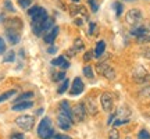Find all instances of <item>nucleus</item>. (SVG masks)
Here are the masks:
<instances>
[{
  "label": "nucleus",
  "instance_id": "1",
  "mask_svg": "<svg viewBox=\"0 0 150 139\" xmlns=\"http://www.w3.org/2000/svg\"><path fill=\"white\" fill-rule=\"evenodd\" d=\"M38 136L40 139H53L54 136V128L53 123L49 117L42 118V121L38 125Z\"/></svg>",
  "mask_w": 150,
  "mask_h": 139
},
{
  "label": "nucleus",
  "instance_id": "2",
  "mask_svg": "<svg viewBox=\"0 0 150 139\" xmlns=\"http://www.w3.org/2000/svg\"><path fill=\"white\" fill-rule=\"evenodd\" d=\"M16 124L22 129V131H31L35 125V117L33 116H28V114H24V116H20V117L16 118Z\"/></svg>",
  "mask_w": 150,
  "mask_h": 139
},
{
  "label": "nucleus",
  "instance_id": "3",
  "mask_svg": "<svg viewBox=\"0 0 150 139\" xmlns=\"http://www.w3.org/2000/svg\"><path fill=\"white\" fill-rule=\"evenodd\" d=\"M127 22H128L129 25H132V27H135V25H138L140 21H142V18H143V16H142V11L139 10V9H131V10L127 13Z\"/></svg>",
  "mask_w": 150,
  "mask_h": 139
},
{
  "label": "nucleus",
  "instance_id": "4",
  "mask_svg": "<svg viewBox=\"0 0 150 139\" xmlns=\"http://www.w3.org/2000/svg\"><path fill=\"white\" fill-rule=\"evenodd\" d=\"M100 103H102V109L104 111H111L112 107H114V99H112V95L108 93V92H104L102 96H100Z\"/></svg>",
  "mask_w": 150,
  "mask_h": 139
},
{
  "label": "nucleus",
  "instance_id": "5",
  "mask_svg": "<svg viewBox=\"0 0 150 139\" xmlns=\"http://www.w3.org/2000/svg\"><path fill=\"white\" fill-rule=\"evenodd\" d=\"M57 125H59V128H61L63 131H70L72 128V120L70 117H67L65 114H61L59 113V116H57Z\"/></svg>",
  "mask_w": 150,
  "mask_h": 139
},
{
  "label": "nucleus",
  "instance_id": "6",
  "mask_svg": "<svg viewBox=\"0 0 150 139\" xmlns=\"http://www.w3.org/2000/svg\"><path fill=\"white\" fill-rule=\"evenodd\" d=\"M86 109L83 106V103H78L76 106L72 109V114H74V118L78 121V123H82V121H85L86 118Z\"/></svg>",
  "mask_w": 150,
  "mask_h": 139
},
{
  "label": "nucleus",
  "instance_id": "7",
  "mask_svg": "<svg viewBox=\"0 0 150 139\" xmlns=\"http://www.w3.org/2000/svg\"><path fill=\"white\" fill-rule=\"evenodd\" d=\"M83 89H85L83 81L79 77H76V78L72 81V85H71L70 95H71V96H78V95H81V93L83 92Z\"/></svg>",
  "mask_w": 150,
  "mask_h": 139
},
{
  "label": "nucleus",
  "instance_id": "8",
  "mask_svg": "<svg viewBox=\"0 0 150 139\" xmlns=\"http://www.w3.org/2000/svg\"><path fill=\"white\" fill-rule=\"evenodd\" d=\"M147 78H149V74L143 67H136V70H134V79L136 84H143Z\"/></svg>",
  "mask_w": 150,
  "mask_h": 139
},
{
  "label": "nucleus",
  "instance_id": "9",
  "mask_svg": "<svg viewBox=\"0 0 150 139\" xmlns=\"http://www.w3.org/2000/svg\"><path fill=\"white\" fill-rule=\"evenodd\" d=\"M82 103H83L86 111L89 113V114H92V116H96V114H97V106H96V100H95L93 97L88 96L85 99V102H82Z\"/></svg>",
  "mask_w": 150,
  "mask_h": 139
},
{
  "label": "nucleus",
  "instance_id": "10",
  "mask_svg": "<svg viewBox=\"0 0 150 139\" xmlns=\"http://www.w3.org/2000/svg\"><path fill=\"white\" fill-rule=\"evenodd\" d=\"M4 25H6V29L20 31V29L22 28V21L18 18V17H14V18H8V20H6Z\"/></svg>",
  "mask_w": 150,
  "mask_h": 139
},
{
  "label": "nucleus",
  "instance_id": "11",
  "mask_svg": "<svg viewBox=\"0 0 150 139\" xmlns=\"http://www.w3.org/2000/svg\"><path fill=\"white\" fill-rule=\"evenodd\" d=\"M131 33H132L134 36H136V38L142 36V35H149L150 33V27L149 25H142V24H138V25L132 27Z\"/></svg>",
  "mask_w": 150,
  "mask_h": 139
},
{
  "label": "nucleus",
  "instance_id": "12",
  "mask_svg": "<svg viewBox=\"0 0 150 139\" xmlns=\"http://www.w3.org/2000/svg\"><path fill=\"white\" fill-rule=\"evenodd\" d=\"M59 32H60L59 27H56V25H54V27L52 28V29H50V31H49V32L46 33L45 36H43V40H45L46 43H49V45H52V43L56 40V38H57Z\"/></svg>",
  "mask_w": 150,
  "mask_h": 139
},
{
  "label": "nucleus",
  "instance_id": "13",
  "mask_svg": "<svg viewBox=\"0 0 150 139\" xmlns=\"http://www.w3.org/2000/svg\"><path fill=\"white\" fill-rule=\"evenodd\" d=\"M6 36H7V40H8L11 45H17V43L20 42V32H18V31L6 29Z\"/></svg>",
  "mask_w": 150,
  "mask_h": 139
},
{
  "label": "nucleus",
  "instance_id": "14",
  "mask_svg": "<svg viewBox=\"0 0 150 139\" xmlns=\"http://www.w3.org/2000/svg\"><path fill=\"white\" fill-rule=\"evenodd\" d=\"M52 65H54V67H60V68L64 71V70H67L68 67H70V63L67 61V59H65L64 56H60V57H57V59L52 60Z\"/></svg>",
  "mask_w": 150,
  "mask_h": 139
},
{
  "label": "nucleus",
  "instance_id": "15",
  "mask_svg": "<svg viewBox=\"0 0 150 139\" xmlns=\"http://www.w3.org/2000/svg\"><path fill=\"white\" fill-rule=\"evenodd\" d=\"M60 113L61 114H65L67 117H70L71 120H74V114H72V109L70 107V103L67 100H63L60 103Z\"/></svg>",
  "mask_w": 150,
  "mask_h": 139
},
{
  "label": "nucleus",
  "instance_id": "16",
  "mask_svg": "<svg viewBox=\"0 0 150 139\" xmlns=\"http://www.w3.org/2000/svg\"><path fill=\"white\" fill-rule=\"evenodd\" d=\"M33 106V102L31 100H27V102H20V103H16L14 106L11 107L14 111H22V110H28Z\"/></svg>",
  "mask_w": 150,
  "mask_h": 139
},
{
  "label": "nucleus",
  "instance_id": "17",
  "mask_svg": "<svg viewBox=\"0 0 150 139\" xmlns=\"http://www.w3.org/2000/svg\"><path fill=\"white\" fill-rule=\"evenodd\" d=\"M104 49H106V43L103 42V40L97 42L96 48H95V50H93V56H95V57H100V56L104 53Z\"/></svg>",
  "mask_w": 150,
  "mask_h": 139
},
{
  "label": "nucleus",
  "instance_id": "18",
  "mask_svg": "<svg viewBox=\"0 0 150 139\" xmlns=\"http://www.w3.org/2000/svg\"><path fill=\"white\" fill-rule=\"evenodd\" d=\"M53 27H54V20L53 18H50V17H47L42 24V31L43 32H49Z\"/></svg>",
  "mask_w": 150,
  "mask_h": 139
},
{
  "label": "nucleus",
  "instance_id": "19",
  "mask_svg": "<svg viewBox=\"0 0 150 139\" xmlns=\"http://www.w3.org/2000/svg\"><path fill=\"white\" fill-rule=\"evenodd\" d=\"M31 97H33V93H32V92H24V93H21V95H20V96H18L16 100H14V103L27 102V100H29Z\"/></svg>",
  "mask_w": 150,
  "mask_h": 139
},
{
  "label": "nucleus",
  "instance_id": "20",
  "mask_svg": "<svg viewBox=\"0 0 150 139\" xmlns=\"http://www.w3.org/2000/svg\"><path fill=\"white\" fill-rule=\"evenodd\" d=\"M16 93H17L16 89H11V91H7V92H4V93H1V95H0V103L8 100V99H10V97H13Z\"/></svg>",
  "mask_w": 150,
  "mask_h": 139
},
{
  "label": "nucleus",
  "instance_id": "21",
  "mask_svg": "<svg viewBox=\"0 0 150 139\" xmlns=\"http://www.w3.org/2000/svg\"><path fill=\"white\" fill-rule=\"evenodd\" d=\"M103 75L107 78V79H114L115 78V71H114V68H111V67H106L104 68V71H103Z\"/></svg>",
  "mask_w": 150,
  "mask_h": 139
},
{
  "label": "nucleus",
  "instance_id": "22",
  "mask_svg": "<svg viewBox=\"0 0 150 139\" xmlns=\"http://www.w3.org/2000/svg\"><path fill=\"white\" fill-rule=\"evenodd\" d=\"M68 85H70V81L67 79V78H64V79H63V82H61V85H60L59 89H57V93L63 95L64 92H67V89H68Z\"/></svg>",
  "mask_w": 150,
  "mask_h": 139
},
{
  "label": "nucleus",
  "instance_id": "23",
  "mask_svg": "<svg viewBox=\"0 0 150 139\" xmlns=\"http://www.w3.org/2000/svg\"><path fill=\"white\" fill-rule=\"evenodd\" d=\"M83 48H85L83 42H82L81 39H75L74 45H72V49H74L75 52H81V50H83Z\"/></svg>",
  "mask_w": 150,
  "mask_h": 139
},
{
  "label": "nucleus",
  "instance_id": "24",
  "mask_svg": "<svg viewBox=\"0 0 150 139\" xmlns=\"http://www.w3.org/2000/svg\"><path fill=\"white\" fill-rule=\"evenodd\" d=\"M83 75H85L86 78H89V79H93V68H92L91 65H85L83 67Z\"/></svg>",
  "mask_w": 150,
  "mask_h": 139
},
{
  "label": "nucleus",
  "instance_id": "25",
  "mask_svg": "<svg viewBox=\"0 0 150 139\" xmlns=\"http://www.w3.org/2000/svg\"><path fill=\"white\" fill-rule=\"evenodd\" d=\"M14 60H16V53H14L13 50H10V52H7V54L4 56L3 61H4V63H13Z\"/></svg>",
  "mask_w": 150,
  "mask_h": 139
},
{
  "label": "nucleus",
  "instance_id": "26",
  "mask_svg": "<svg viewBox=\"0 0 150 139\" xmlns=\"http://www.w3.org/2000/svg\"><path fill=\"white\" fill-rule=\"evenodd\" d=\"M64 78H65L64 71H60V72H54V74L52 75V79H53L54 82H60V81H63Z\"/></svg>",
  "mask_w": 150,
  "mask_h": 139
},
{
  "label": "nucleus",
  "instance_id": "27",
  "mask_svg": "<svg viewBox=\"0 0 150 139\" xmlns=\"http://www.w3.org/2000/svg\"><path fill=\"white\" fill-rule=\"evenodd\" d=\"M139 96L143 97V99H150V85L149 86H145L143 89H140Z\"/></svg>",
  "mask_w": 150,
  "mask_h": 139
},
{
  "label": "nucleus",
  "instance_id": "28",
  "mask_svg": "<svg viewBox=\"0 0 150 139\" xmlns=\"http://www.w3.org/2000/svg\"><path fill=\"white\" fill-rule=\"evenodd\" d=\"M112 7H114V10H115V16L117 17H120L121 14H122V4H121V3L115 1V3L112 4Z\"/></svg>",
  "mask_w": 150,
  "mask_h": 139
},
{
  "label": "nucleus",
  "instance_id": "29",
  "mask_svg": "<svg viewBox=\"0 0 150 139\" xmlns=\"http://www.w3.org/2000/svg\"><path fill=\"white\" fill-rule=\"evenodd\" d=\"M39 10H40V7H38V6L29 7V9H28V16H29L31 18H32V17H35V16L38 14V13H39Z\"/></svg>",
  "mask_w": 150,
  "mask_h": 139
},
{
  "label": "nucleus",
  "instance_id": "30",
  "mask_svg": "<svg viewBox=\"0 0 150 139\" xmlns=\"http://www.w3.org/2000/svg\"><path fill=\"white\" fill-rule=\"evenodd\" d=\"M129 121V118H117L114 123H112V125L114 127H120V125H122V124H127Z\"/></svg>",
  "mask_w": 150,
  "mask_h": 139
},
{
  "label": "nucleus",
  "instance_id": "31",
  "mask_svg": "<svg viewBox=\"0 0 150 139\" xmlns=\"http://www.w3.org/2000/svg\"><path fill=\"white\" fill-rule=\"evenodd\" d=\"M88 3H89V6H91L92 13H96V11L99 10V4H97L96 0H88Z\"/></svg>",
  "mask_w": 150,
  "mask_h": 139
},
{
  "label": "nucleus",
  "instance_id": "32",
  "mask_svg": "<svg viewBox=\"0 0 150 139\" xmlns=\"http://www.w3.org/2000/svg\"><path fill=\"white\" fill-rule=\"evenodd\" d=\"M138 139H150V134L146 129H142V131H139V134H138Z\"/></svg>",
  "mask_w": 150,
  "mask_h": 139
},
{
  "label": "nucleus",
  "instance_id": "33",
  "mask_svg": "<svg viewBox=\"0 0 150 139\" xmlns=\"http://www.w3.org/2000/svg\"><path fill=\"white\" fill-rule=\"evenodd\" d=\"M136 40L139 43H147L150 42V33L149 35H142V36H138L136 38Z\"/></svg>",
  "mask_w": 150,
  "mask_h": 139
},
{
  "label": "nucleus",
  "instance_id": "34",
  "mask_svg": "<svg viewBox=\"0 0 150 139\" xmlns=\"http://www.w3.org/2000/svg\"><path fill=\"white\" fill-rule=\"evenodd\" d=\"M18 4L22 9H29L31 7V0H18Z\"/></svg>",
  "mask_w": 150,
  "mask_h": 139
},
{
  "label": "nucleus",
  "instance_id": "35",
  "mask_svg": "<svg viewBox=\"0 0 150 139\" xmlns=\"http://www.w3.org/2000/svg\"><path fill=\"white\" fill-rule=\"evenodd\" d=\"M108 139H120V134H118V131L115 128L108 132Z\"/></svg>",
  "mask_w": 150,
  "mask_h": 139
},
{
  "label": "nucleus",
  "instance_id": "36",
  "mask_svg": "<svg viewBox=\"0 0 150 139\" xmlns=\"http://www.w3.org/2000/svg\"><path fill=\"white\" fill-rule=\"evenodd\" d=\"M4 9L6 10H8L10 13H14V11H16V9H14V6L11 4L10 0H4Z\"/></svg>",
  "mask_w": 150,
  "mask_h": 139
},
{
  "label": "nucleus",
  "instance_id": "37",
  "mask_svg": "<svg viewBox=\"0 0 150 139\" xmlns=\"http://www.w3.org/2000/svg\"><path fill=\"white\" fill-rule=\"evenodd\" d=\"M78 13H79V6H76V4H72L70 7V14L72 17H75L76 16V14H78Z\"/></svg>",
  "mask_w": 150,
  "mask_h": 139
},
{
  "label": "nucleus",
  "instance_id": "38",
  "mask_svg": "<svg viewBox=\"0 0 150 139\" xmlns=\"http://www.w3.org/2000/svg\"><path fill=\"white\" fill-rule=\"evenodd\" d=\"M6 52V42H4V39L0 36V54H3Z\"/></svg>",
  "mask_w": 150,
  "mask_h": 139
},
{
  "label": "nucleus",
  "instance_id": "39",
  "mask_svg": "<svg viewBox=\"0 0 150 139\" xmlns=\"http://www.w3.org/2000/svg\"><path fill=\"white\" fill-rule=\"evenodd\" d=\"M92 59H93V52H86L85 56H83V60L85 61H91Z\"/></svg>",
  "mask_w": 150,
  "mask_h": 139
},
{
  "label": "nucleus",
  "instance_id": "40",
  "mask_svg": "<svg viewBox=\"0 0 150 139\" xmlns=\"http://www.w3.org/2000/svg\"><path fill=\"white\" fill-rule=\"evenodd\" d=\"M10 139H25V136L22 134H18V132H14V134H11Z\"/></svg>",
  "mask_w": 150,
  "mask_h": 139
},
{
  "label": "nucleus",
  "instance_id": "41",
  "mask_svg": "<svg viewBox=\"0 0 150 139\" xmlns=\"http://www.w3.org/2000/svg\"><path fill=\"white\" fill-rule=\"evenodd\" d=\"M53 139H71L68 135H54Z\"/></svg>",
  "mask_w": 150,
  "mask_h": 139
},
{
  "label": "nucleus",
  "instance_id": "42",
  "mask_svg": "<svg viewBox=\"0 0 150 139\" xmlns=\"http://www.w3.org/2000/svg\"><path fill=\"white\" fill-rule=\"evenodd\" d=\"M56 52H57V46H50L47 49V53H50V54H54Z\"/></svg>",
  "mask_w": 150,
  "mask_h": 139
},
{
  "label": "nucleus",
  "instance_id": "43",
  "mask_svg": "<svg viewBox=\"0 0 150 139\" xmlns=\"http://www.w3.org/2000/svg\"><path fill=\"white\" fill-rule=\"evenodd\" d=\"M95 28H96V24L95 22H91V29H89V33H93V31H95Z\"/></svg>",
  "mask_w": 150,
  "mask_h": 139
},
{
  "label": "nucleus",
  "instance_id": "44",
  "mask_svg": "<svg viewBox=\"0 0 150 139\" xmlns=\"http://www.w3.org/2000/svg\"><path fill=\"white\" fill-rule=\"evenodd\" d=\"M143 57L150 60V50H145V52H143Z\"/></svg>",
  "mask_w": 150,
  "mask_h": 139
},
{
  "label": "nucleus",
  "instance_id": "45",
  "mask_svg": "<svg viewBox=\"0 0 150 139\" xmlns=\"http://www.w3.org/2000/svg\"><path fill=\"white\" fill-rule=\"evenodd\" d=\"M74 21H75V24H76L78 27H81V25H82V20H79V18H75Z\"/></svg>",
  "mask_w": 150,
  "mask_h": 139
},
{
  "label": "nucleus",
  "instance_id": "46",
  "mask_svg": "<svg viewBox=\"0 0 150 139\" xmlns=\"http://www.w3.org/2000/svg\"><path fill=\"white\" fill-rule=\"evenodd\" d=\"M114 117H115V114H110V118H108V124H111V123H112Z\"/></svg>",
  "mask_w": 150,
  "mask_h": 139
},
{
  "label": "nucleus",
  "instance_id": "47",
  "mask_svg": "<svg viewBox=\"0 0 150 139\" xmlns=\"http://www.w3.org/2000/svg\"><path fill=\"white\" fill-rule=\"evenodd\" d=\"M6 20V17H4V14H0V22H3Z\"/></svg>",
  "mask_w": 150,
  "mask_h": 139
},
{
  "label": "nucleus",
  "instance_id": "48",
  "mask_svg": "<svg viewBox=\"0 0 150 139\" xmlns=\"http://www.w3.org/2000/svg\"><path fill=\"white\" fill-rule=\"evenodd\" d=\"M40 113H43V109H39V110L36 111V114H40Z\"/></svg>",
  "mask_w": 150,
  "mask_h": 139
},
{
  "label": "nucleus",
  "instance_id": "49",
  "mask_svg": "<svg viewBox=\"0 0 150 139\" xmlns=\"http://www.w3.org/2000/svg\"><path fill=\"white\" fill-rule=\"evenodd\" d=\"M72 1H74V3H78V1H79V0H72Z\"/></svg>",
  "mask_w": 150,
  "mask_h": 139
},
{
  "label": "nucleus",
  "instance_id": "50",
  "mask_svg": "<svg viewBox=\"0 0 150 139\" xmlns=\"http://www.w3.org/2000/svg\"><path fill=\"white\" fill-rule=\"evenodd\" d=\"M125 1H134V0H125Z\"/></svg>",
  "mask_w": 150,
  "mask_h": 139
},
{
  "label": "nucleus",
  "instance_id": "51",
  "mask_svg": "<svg viewBox=\"0 0 150 139\" xmlns=\"http://www.w3.org/2000/svg\"><path fill=\"white\" fill-rule=\"evenodd\" d=\"M125 139H131V138H129V136H128V138H125Z\"/></svg>",
  "mask_w": 150,
  "mask_h": 139
}]
</instances>
